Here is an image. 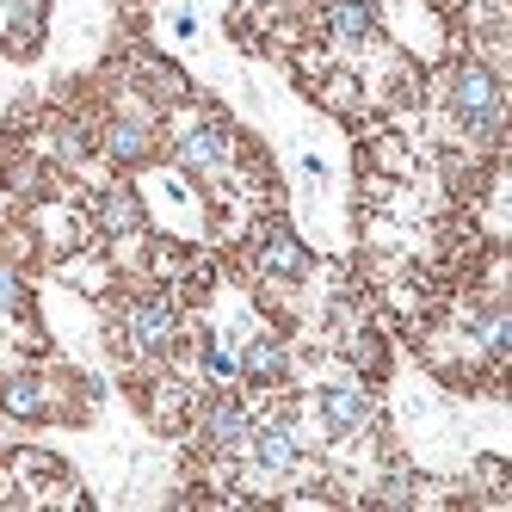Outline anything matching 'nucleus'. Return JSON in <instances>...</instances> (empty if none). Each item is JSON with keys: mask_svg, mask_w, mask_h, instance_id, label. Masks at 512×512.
I'll list each match as a JSON object with an SVG mask.
<instances>
[{"mask_svg": "<svg viewBox=\"0 0 512 512\" xmlns=\"http://www.w3.org/2000/svg\"><path fill=\"white\" fill-rule=\"evenodd\" d=\"M451 105H457V118L469 136H500V112H506V99H500V75L482 62H463L457 68V81H451Z\"/></svg>", "mask_w": 512, "mask_h": 512, "instance_id": "nucleus-1", "label": "nucleus"}, {"mask_svg": "<svg viewBox=\"0 0 512 512\" xmlns=\"http://www.w3.org/2000/svg\"><path fill=\"white\" fill-rule=\"evenodd\" d=\"M173 334H179V309H173V297H161V290H149V297H136L124 309V340H130V352H167Z\"/></svg>", "mask_w": 512, "mask_h": 512, "instance_id": "nucleus-2", "label": "nucleus"}, {"mask_svg": "<svg viewBox=\"0 0 512 512\" xmlns=\"http://www.w3.org/2000/svg\"><path fill=\"white\" fill-rule=\"evenodd\" d=\"M247 408L235 395H210L204 408H198V438H204V451H241L247 445Z\"/></svg>", "mask_w": 512, "mask_h": 512, "instance_id": "nucleus-3", "label": "nucleus"}, {"mask_svg": "<svg viewBox=\"0 0 512 512\" xmlns=\"http://www.w3.org/2000/svg\"><path fill=\"white\" fill-rule=\"evenodd\" d=\"M173 155H179V167H186V173H216V167L229 161V130L223 124H198V130L179 136Z\"/></svg>", "mask_w": 512, "mask_h": 512, "instance_id": "nucleus-4", "label": "nucleus"}, {"mask_svg": "<svg viewBox=\"0 0 512 512\" xmlns=\"http://www.w3.org/2000/svg\"><path fill=\"white\" fill-rule=\"evenodd\" d=\"M260 272H272V278H303V272H309L303 241L290 235L284 223H272V229H266V241H260Z\"/></svg>", "mask_w": 512, "mask_h": 512, "instance_id": "nucleus-5", "label": "nucleus"}, {"mask_svg": "<svg viewBox=\"0 0 512 512\" xmlns=\"http://www.w3.org/2000/svg\"><path fill=\"white\" fill-rule=\"evenodd\" d=\"M105 155H112L118 167H142L155 155V130L142 124V118H118V124H105Z\"/></svg>", "mask_w": 512, "mask_h": 512, "instance_id": "nucleus-6", "label": "nucleus"}, {"mask_svg": "<svg viewBox=\"0 0 512 512\" xmlns=\"http://www.w3.org/2000/svg\"><path fill=\"white\" fill-rule=\"evenodd\" d=\"M247 451H253V469H266V475H284V469H297V438H290V426L247 432Z\"/></svg>", "mask_w": 512, "mask_h": 512, "instance_id": "nucleus-7", "label": "nucleus"}, {"mask_svg": "<svg viewBox=\"0 0 512 512\" xmlns=\"http://www.w3.org/2000/svg\"><path fill=\"white\" fill-rule=\"evenodd\" d=\"M327 31H334L340 44H364V38L377 31L371 0H327Z\"/></svg>", "mask_w": 512, "mask_h": 512, "instance_id": "nucleus-8", "label": "nucleus"}, {"mask_svg": "<svg viewBox=\"0 0 512 512\" xmlns=\"http://www.w3.org/2000/svg\"><path fill=\"white\" fill-rule=\"evenodd\" d=\"M364 414H371V395H364V389H321V420H327V432H358Z\"/></svg>", "mask_w": 512, "mask_h": 512, "instance_id": "nucleus-9", "label": "nucleus"}, {"mask_svg": "<svg viewBox=\"0 0 512 512\" xmlns=\"http://www.w3.org/2000/svg\"><path fill=\"white\" fill-rule=\"evenodd\" d=\"M235 364H241L253 383H278V377H284V346H278L272 334H260V340H247V352H241Z\"/></svg>", "mask_w": 512, "mask_h": 512, "instance_id": "nucleus-10", "label": "nucleus"}, {"mask_svg": "<svg viewBox=\"0 0 512 512\" xmlns=\"http://www.w3.org/2000/svg\"><path fill=\"white\" fill-rule=\"evenodd\" d=\"M0 408L19 414V420H44V414H50L44 383H38V377H13V383H0Z\"/></svg>", "mask_w": 512, "mask_h": 512, "instance_id": "nucleus-11", "label": "nucleus"}, {"mask_svg": "<svg viewBox=\"0 0 512 512\" xmlns=\"http://www.w3.org/2000/svg\"><path fill=\"white\" fill-rule=\"evenodd\" d=\"M99 223L112 229V235H130V229H142V204H136V192L130 186H112L99 198Z\"/></svg>", "mask_w": 512, "mask_h": 512, "instance_id": "nucleus-12", "label": "nucleus"}, {"mask_svg": "<svg viewBox=\"0 0 512 512\" xmlns=\"http://www.w3.org/2000/svg\"><path fill=\"white\" fill-rule=\"evenodd\" d=\"M25 303V284H19V272H7V266H0V315H13Z\"/></svg>", "mask_w": 512, "mask_h": 512, "instance_id": "nucleus-13", "label": "nucleus"}, {"mask_svg": "<svg viewBox=\"0 0 512 512\" xmlns=\"http://www.w3.org/2000/svg\"><path fill=\"white\" fill-rule=\"evenodd\" d=\"M204 364H210V377H229V371H235V358H229V352H216V346L204 352Z\"/></svg>", "mask_w": 512, "mask_h": 512, "instance_id": "nucleus-14", "label": "nucleus"}]
</instances>
